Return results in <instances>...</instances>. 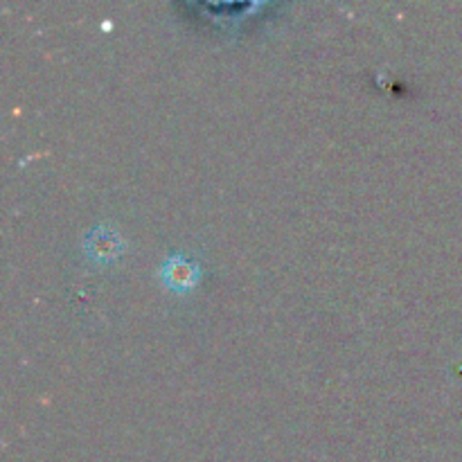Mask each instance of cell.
<instances>
[{"label":"cell","mask_w":462,"mask_h":462,"mask_svg":"<svg viewBox=\"0 0 462 462\" xmlns=\"http://www.w3.org/2000/svg\"><path fill=\"white\" fill-rule=\"evenodd\" d=\"M120 246V237L106 228H97L93 230V235H88V251L95 260H108V257L117 255Z\"/></svg>","instance_id":"cell-2"},{"label":"cell","mask_w":462,"mask_h":462,"mask_svg":"<svg viewBox=\"0 0 462 462\" xmlns=\"http://www.w3.org/2000/svg\"><path fill=\"white\" fill-rule=\"evenodd\" d=\"M162 278L174 291H188L197 284L199 266L183 255H170L162 264Z\"/></svg>","instance_id":"cell-1"}]
</instances>
